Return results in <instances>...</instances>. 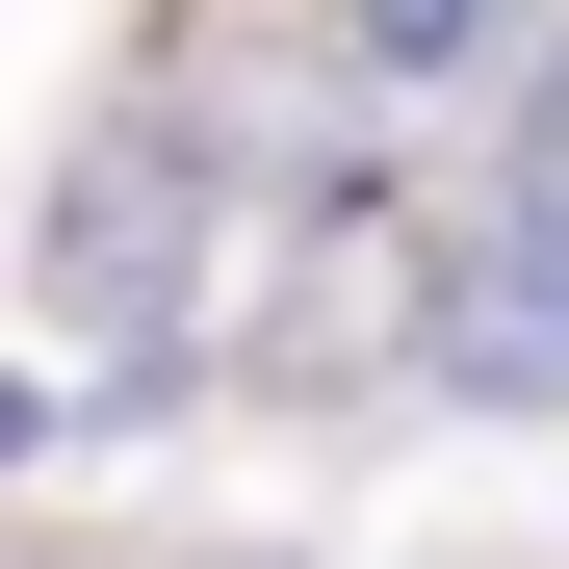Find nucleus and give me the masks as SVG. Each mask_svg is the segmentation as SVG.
<instances>
[{
    "mask_svg": "<svg viewBox=\"0 0 569 569\" xmlns=\"http://www.w3.org/2000/svg\"><path fill=\"white\" fill-rule=\"evenodd\" d=\"M181 284H208V156L104 130V156H78V208H52V311L156 362V337H181Z\"/></svg>",
    "mask_w": 569,
    "mask_h": 569,
    "instance_id": "obj_1",
    "label": "nucleus"
},
{
    "mask_svg": "<svg viewBox=\"0 0 569 569\" xmlns=\"http://www.w3.org/2000/svg\"><path fill=\"white\" fill-rule=\"evenodd\" d=\"M337 52H362V78H466V52H492V0H362Z\"/></svg>",
    "mask_w": 569,
    "mask_h": 569,
    "instance_id": "obj_2",
    "label": "nucleus"
}]
</instances>
